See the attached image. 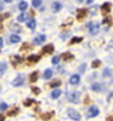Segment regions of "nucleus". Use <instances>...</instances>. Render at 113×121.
Returning a JSON list of instances; mask_svg holds the SVG:
<instances>
[{
	"instance_id": "obj_25",
	"label": "nucleus",
	"mask_w": 113,
	"mask_h": 121,
	"mask_svg": "<svg viewBox=\"0 0 113 121\" xmlns=\"http://www.w3.org/2000/svg\"><path fill=\"white\" fill-rule=\"evenodd\" d=\"M37 79H39V72H33L30 75V82L35 83L37 81Z\"/></svg>"
},
{
	"instance_id": "obj_11",
	"label": "nucleus",
	"mask_w": 113,
	"mask_h": 121,
	"mask_svg": "<svg viewBox=\"0 0 113 121\" xmlns=\"http://www.w3.org/2000/svg\"><path fill=\"white\" fill-rule=\"evenodd\" d=\"M80 83V76L79 75H73L70 78V84L71 85H78Z\"/></svg>"
},
{
	"instance_id": "obj_20",
	"label": "nucleus",
	"mask_w": 113,
	"mask_h": 121,
	"mask_svg": "<svg viewBox=\"0 0 113 121\" xmlns=\"http://www.w3.org/2000/svg\"><path fill=\"white\" fill-rule=\"evenodd\" d=\"M20 40H21V39H20L19 35H10V43H19Z\"/></svg>"
},
{
	"instance_id": "obj_1",
	"label": "nucleus",
	"mask_w": 113,
	"mask_h": 121,
	"mask_svg": "<svg viewBox=\"0 0 113 121\" xmlns=\"http://www.w3.org/2000/svg\"><path fill=\"white\" fill-rule=\"evenodd\" d=\"M80 93L79 92H76V91H74V92H71L68 94V100L70 102H72V103H75L77 104L80 102Z\"/></svg>"
},
{
	"instance_id": "obj_16",
	"label": "nucleus",
	"mask_w": 113,
	"mask_h": 121,
	"mask_svg": "<svg viewBox=\"0 0 113 121\" xmlns=\"http://www.w3.org/2000/svg\"><path fill=\"white\" fill-rule=\"evenodd\" d=\"M52 12H59L60 10H61L62 8V4L61 3H59V2H54L52 3Z\"/></svg>"
},
{
	"instance_id": "obj_4",
	"label": "nucleus",
	"mask_w": 113,
	"mask_h": 121,
	"mask_svg": "<svg viewBox=\"0 0 113 121\" xmlns=\"http://www.w3.org/2000/svg\"><path fill=\"white\" fill-rule=\"evenodd\" d=\"M98 114H99V109H98L96 106L92 105L91 107L88 109V114L87 117L88 118H93V117H96Z\"/></svg>"
},
{
	"instance_id": "obj_48",
	"label": "nucleus",
	"mask_w": 113,
	"mask_h": 121,
	"mask_svg": "<svg viewBox=\"0 0 113 121\" xmlns=\"http://www.w3.org/2000/svg\"><path fill=\"white\" fill-rule=\"evenodd\" d=\"M83 1V0H78V2H82Z\"/></svg>"
},
{
	"instance_id": "obj_36",
	"label": "nucleus",
	"mask_w": 113,
	"mask_h": 121,
	"mask_svg": "<svg viewBox=\"0 0 113 121\" xmlns=\"http://www.w3.org/2000/svg\"><path fill=\"white\" fill-rule=\"evenodd\" d=\"M33 102H35V101H33L32 99H27L26 101H24V102H23V104L26 106V107H28V106L32 105V103H33Z\"/></svg>"
},
{
	"instance_id": "obj_39",
	"label": "nucleus",
	"mask_w": 113,
	"mask_h": 121,
	"mask_svg": "<svg viewBox=\"0 0 113 121\" xmlns=\"http://www.w3.org/2000/svg\"><path fill=\"white\" fill-rule=\"evenodd\" d=\"M68 36H69V32H67V33H61V37H62L63 39H66Z\"/></svg>"
},
{
	"instance_id": "obj_41",
	"label": "nucleus",
	"mask_w": 113,
	"mask_h": 121,
	"mask_svg": "<svg viewBox=\"0 0 113 121\" xmlns=\"http://www.w3.org/2000/svg\"><path fill=\"white\" fill-rule=\"evenodd\" d=\"M113 48V40H111L110 43H109V44L107 45V48Z\"/></svg>"
},
{
	"instance_id": "obj_42",
	"label": "nucleus",
	"mask_w": 113,
	"mask_h": 121,
	"mask_svg": "<svg viewBox=\"0 0 113 121\" xmlns=\"http://www.w3.org/2000/svg\"><path fill=\"white\" fill-rule=\"evenodd\" d=\"M106 121H113V116H112V115H111V116H108L107 119H106Z\"/></svg>"
},
{
	"instance_id": "obj_15",
	"label": "nucleus",
	"mask_w": 113,
	"mask_h": 121,
	"mask_svg": "<svg viewBox=\"0 0 113 121\" xmlns=\"http://www.w3.org/2000/svg\"><path fill=\"white\" fill-rule=\"evenodd\" d=\"M39 60H40V56H36V55H31V56H27V60L29 63H37Z\"/></svg>"
},
{
	"instance_id": "obj_10",
	"label": "nucleus",
	"mask_w": 113,
	"mask_h": 121,
	"mask_svg": "<svg viewBox=\"0 0 113 121\" xmlns=\"http://www.w3.org/2000/svg\"><path fill=\"white\" fill-rule=\"evenodd\" d=\"M101 10H102L103 14H106L108 12H110V10H111V4L109 2H105L104 4L101 6Z\"/></svg>"
},
{
	"instance_id": "obj_37",
	"label": "nucleus",
	"mask_w": 113,
	"mask_h": 121,
	"mask_svg": "<svg viewBox=\"0 0 113 121\" xmlns=\"http://www.w3.org/2000/svg\"><path fill=\"white\" fill-rule=\"evenodd\" d=\"M31 91L35 94V95H39V94L40 93V89H39L37 87H32V88H31Z\"/></svg>"
},
{
	"instance_id": "obj_29",
	"label": "nucleus",
	"mask_w": 113,
	"mask_h": 121,
	"mask_svg": "<svg viewBox=\"0 0 113 121\" xmlns=\"http://www.w3.org/2000/svg\"><path fill=\"white\" fill-rule=\"evenodd\" d=\"M101 65V60H93L92 62V68H94V69H95V68H98Z\"/></svg>"
},
{
	"instance_id": "obj_8",
	"label": "nucleus",
	"mask_w": 113,
	"mask_h": 121,
	"mask_svg": "<svg viewBox=\"0 0 113 121\" xmlns=\"http://www.w3.org/2000/svg\"><path fill=\"white\" fill-rule=\"evenodd\" d=\"M8 27H9L10 30H12V31H14V32H20L21 31V26L19 24H17V23H14V22H10Z\"/></svg>"
},
{
	"instance_id": "obj_28",
	"label": "nucleus",
	"mask_w": 113,
	"mask_h": 121,
	"mask_svg": "<svg viewBox=\"0 0 113 121\" xmlns=\"http://www.w3.org/2000/svg\"><path fill=\"white\" fill-rule=\"evenodd\" d=\"M111 75H112V71L110 69H108V68L104 69V71H103V77H110Z\"/></svg>"
},
{
	"instance_id": "obj_14",
	"label": "nucleus",
	"mask_w": 113,
	"mask_h": 121,
	"mask_svg": "<svg viewBox=\"0 0 113 121\" xmlns=\"http://www.w3.org/2000/svg\"><path fill=\"white\" fill-rule=\"evenodd\" d=\"M62 56H63V59H64L65 62H70V60H72L74 59L73 54H71V52H65V54H63Z\"/></svg>"
},
{
	"instance_id": "obj_13",
	"label": "nucleus",
	"mask_w": 113,
	"mask_h": 121,
	"mask_svg": "<svg viewBox=\"0 0 113 121\" xmlns=\"http://www.w3.org/2000/svg\"><path fill=\"white\" fill-rule=\"evenodd\" d=\"M22 60H23V59H22L20 56H13L12 58H11V63H12L13 66H15V65H17V64L21 63Z\"/></svg>"
},
{
	"instance_id": "obj_19",
	"label": "nucleus",
	"mask_w": 113,
	"mask_h": 121,
	"mask_svg": "<svg viewBox=\"0 0 113 121\" xmlns=\"http://www.w3.org/2000/svg\"><path fill=\"white\" fill-rule=\"evenodd\" d=\"M61 94H62V91L61 90H60V89H56V90H54L52 92L51 96H52V99H58V98L61 96Z\"/></svg>"
},
{
	"instance_id": "obj_34",
	"label": "nucleus",
	"mask_w": 113,
	"mask_h": 121,
	"mask_svg": "<svg viewBox=\"0 0 113 121\" xmlns=\"http://www.w3.org/2000/svg\"><path fill=\"white\" fill-rule=\"evenodd\" d=\"M60 60H61V58H60L59 56H54L52 60V63L54 64V65H58L59 62H60Z\"/></svg>"
},
{
	"instance_id": "obj_9",
	"label": "nucleus",
	"mask_w": 113,
	"mask_h": 121,
	"mask_svg": "<svg viewBox=\"0 0 113 121\" xmlns=\"http://www.w3.org/2000/svg\"><path fill=\"white\" fill-rule=\"evenodd\" d=\"M87 13H88V10L85 9V8H82V9H79L77 11V18L79 20L80 19H83L87 16Z\"/></svg>"
},
{
	"instance_id": "obj_26",
	"label": "nucleus",
	"mask_w": 113,
	"mask_h": 121,
	"mask_svg": "<svg viewBox=\"0 0 113 121\" xmlns=\"http://www.w3.org/2000/svg\"><path fill=\"white\" fill-rule=\"evenodd\" d=\"M18 8H19V10H21V11H24L26 8H27V3L25 1H21L19 3V5H18Z\"/></svg>"
},
{
	"instance_id": "obj_47",
	"label": "nucleus",
	"mask_w": 113,
	"mask_h": 121,
	"mask_svg": "<svg viewBox=\"0 0 113 121\" xmlns=\"http://www.w3.org/2000/svg\"><path fill=\"white\" fill-rule=\"evenodd\" d=\"M2 9H3V5H2V4H0V11H1Z\"/></svg>"
},
{
	"instance_id": "obj_27",
	"label": "nucleus",
	"mask_w": 113,
	"mask_h": 121,
	"mask_svg": "<svg viewBox=\"0 0 113 121\" xmlns=\"http://www.w3.org/2000/svg\"><path fill=\"white\" fill-rule=\"evenodd\" d=\"M103 23L108 24V25H111L112 24V17L111 16H105V18L103 19Z\"/></svg>"
},
{
	"instance_id": "obj_38",
	"label": "nucleus",
	"mask_w": 113,
	"mask_h": 121,
	"mask_svg": "<svg viewBox=\"0 0 113 121\" xmlns=\"http://www.w3.org/2000/svg\"><path fill=\"white\" fill-rule=\"evenodd\" d=\"M85 70H86V64H83V65L79 67V72H80V73H84Z\"/></svg>"
},
{
	"instance_id": "obj_2",
	"label": "nucleus",
	"mask_w": 113,
	"mask_h": 121,
	"mask_svg": "<svg viewBox=\"0 0 113 121\" xmlns=\"http://www.w3.org/2000/svg\"><path fill=\"white\" fill-rule=\"evenodd\" d=\"M67 113H68V116H69L71 119H73V120H75V121H80V120H81V115H80V113H79L78 111H76V110H74V109L69 108V109L67 110Z\"/></svg>"
},
{
	"instance_id": "obj_33",
	"label": "nucleus",
	"mask_w": 113,
	"mask_h": 121,
	"mask_svg": "<svg viewBox=\"0 0 113 121\" xmlns=\"http://www.w3.org/2000/svg\"><path fill=\"white\" fill-rule=\"evenodd\" d=\"M9 16H10V14H9L8 12H6V13L2 14V15H0V22H2L3 20H5L6 18H8Z\"/></svg>"
},
{
	"instance_id": "obj_22",
	"label": "nucleus",
	"mask_w": 113,
	"mask_h": 121,
	"mask_svg": "<svg viewBox=\"0 0 113 121\" xmlns=\"http://www.w3.org/2000/svg\"><path fill=\"white\" fill-rule=\"evenodd\" d=\"M52 76V71L51 69H48L44 71L43 73V79H46V80H48V79H51Z\"/></svg>"
},
{
	"instance_id": "obj_32",
	"label": "nucleus",
	"mask_w": 113,
	"mask_h": 121,
	"mask_svg": "<svg viewBox=\"0 0 113 121\" xmlns=\"http://www.w3.org/2000/svg\"><path fill=\"white\" fill-rule=\"evenodd\" d=\"M31 4H32L33 7H35V8H36V7L40 6V4H41V0H32Z\"/></svg>"
},
{
	"instance_id": "obj_3",
	"label": "nucleus",
	"mask_w": 113,
	"mask_h": 121,
	"mask_svg": "<svg viewBox=\"0 0 113 121\" xmlns=\"http://www.w3.org/2000/svg\"><path fill=\"white\" fill-rule=\"evenodd\" d=\"M88 28L89 31L91 32V35H95L99 32V28H100V24L99 23H93V22H90L88 24Z\"/></svg>"
},
{
	"instance_id": "obj_24",
	"label": "nucleus",
	"mask_w": 113,
	"mask_h": 121,
	"mask_svg": "<svg viewBox=\"0 0 113 121\" xmlns=\"http://www.w3.org/2000/svg\"><path fill=\"white\" fill-rule=\"evenodd\" d=\"M83 40V37H78V36H74L70 41V44H75V43H80Z\"/></svg>"
},
{
	"instance_id": "obj_21",
	"label": "nucleus",
	"mask_w": 113,
	"mask_h": 121,
	"mask_svg": "<svg viewBox=\"0 0 113 121\" xmlns=\"http://www.w3.org/2000/svg\"><path fill=\"white\" fill-rule=\"evenodd\" d=\"M27 19H28V15L26 13H21L17 16V21H19V22H24Z\"/></svg>"
},
{
	"instance_id": "obj_31",
	"label": "nucleus",
	"mask_w": 113,
	"mask_h": 121,
	"mask_svg": "<svg viewBox=\"0 0 113 121\" xmlns=\"http://www.w3.org/2000/svg\"><path fill=\"white\" fill-rule=\"evenodd\" d=\"M6 69H7V65H6L5 63L0 64V73L3 74V73H4V72L6 71Z\"/></svg>"
},
{
	"instance_id": "obj_43",
	"label": "nucleus",
	"mask_w": 113,
	"mask_h": 121,
	"mask_svg": "<svg viewBox=\"0 0 113 121\" xmlns=\"http://www.w3.org/2000/svg\"><path fill=\"white\" fill-rule=\"evenodd\" d=\"M3 47V39L2 37H0V48Z\"/></svg>"
},
{
	"instance_id": "obj_35",
	"label": "nucleus",
	"mask_w": 113,
	"mask_h": 121,
	"mask_svg": "<svg viewBox=\"0 0 113 121\" xmlns=\"http://www.w3.org/2000/svg\"><path fill=\"white\" fill-rule=\"evenodd\" d=\"M7 108H8V105H7L6 103H4V102L0 104V111H5Z\"/></svg>"
},
{
	"instance_id": "obj_46",
	"label": "nucleus",
	"mask_w": 113,
	"mask_h": 121,
	"mask_svg": "<svg viewBox=\"0 0 113 121\" xmlns=\"http://www.w3.org/2000/svg\"><path fill=\"white\" fill-rule=\"evenodd\" d=\"M4 1L7 2V3H11V2H12V0H4Z\"/></svg>"
},
{
	"instance_id": "obj_5",
	"label": "nucleus",
	"mask_w": 113,
	"mask_h": 121,
	"mask_svg": "<svg viewBox=\"0 0 113 121\" xmlns=\"http://www.w3.org/2000/svg\"><path fill=\"white\" fill-rule=\"evenodd\" d=\"M24 84V77L21 75H18L17 77L12 81V85L14 87H20Z\"/></svg>"
},
{
	"instance_id": "obj_30",
	"label": "nucleus",
	"mask_w": 113,
	"mask_h": 121,
	"mask_svg": "<svg viewBox=\"0 0 113 121\" xmlns=\"http://www.w3.org/2000/svg\"><path fill=\"white\" fill-rule=\"evenodd\" d=\"M18 111H19V109H18V108H14L13 110H11V111H9L8 113H7V115H8V116H14V115L17 114Z\"/></svg>"
},
{
	"instance_id": "obj_40",
	"label": "nucleus",
	"mask_w": 113,
	"mask_h": 121,
	"mask_svg": "<svg viewBox=\"0 0 113 121\" xmlns=\"http://www.w3.org/2000/svg\"><path fill=\"white\" fill-rule=\"evenodd\" d=\"M29 47V44L28 43H24V44H22V47H21V50L23 51V50H27L26 48H28Z\"/></svg>"
},
{
	"instance_id": "obj_7",
	"label": "nucleus",
	"mask_w": 113,
	"mask_h": 121,
	"mask_svg": "<svg viewBox=\"0 0 113 121\" xmlns=\"http://www.w3.org/2000/svg\"><path fill=\"white\" fill-rule=\"evenodd\" d=\"M46 39H47L46 35H37L35 39H33V43H35V45H39L43 43H44Z\"/></svg>"
},
{
	"instance_id": "obj_23",
	"label": "nucleus",
	"mask_w": 113,
	"mask_h": 121,
	"mask_svg": "<svg viewBox=\"0 0 113 121\" xmlns=\"http://www.w3.org/2000/svg\"><path fill=\"white\" fill-rule=\"evenodd\" d=\"M61 85H62V82L60 80H54V81L51 82L50 87L51 88H56V87H60Z\"/></svg>"
},
{
	"instance_id": "obj_45",
	"label": "nucleus",
	"mask_w": 113,
	"mask_h": 121,
	"mask_svg": "<svg viewBox=\"0 0 113 121\" xmlns=\"http://www.w3.org/2000/svg\"><path fill=\"white\" fill-rule=\"evenodd\" d=\"M93 1H94V0H87V4H91Z\"/></svg>"
},
{
	"instance_id": "obj_6",
	"label": "nucleus",
	"mask_w": 113,
	"mask_h": 121,
	"mask_svg": "<svg viewBox=\"0 0 113 121\" xmlns=\"http://www.w3.org/2000/svg\"><path fill=\"white\" fill-rule=\"evenodd\" d=\"M54 45L52 44H48V45H44L41 50V55H51L54 52Z\"/></svg>"
},
{
	"instance_id": "obj_17",
	"label": "nucleus",
	"mask_w": 113,
	"mask_h": 121,
	"mask_svg": "<svg viewBox=\"0 0 113 121\" xmlns=\"http://www.w3.org/2000/svg\"><path fill=\"white\" fill-rule=\"evenodd\" d=\"M26 26H27L28 28H30L31 30L35 29V26H36V21H35V18H31V19H29V21L27 22Z\"/></svg>"
},
{
	"instance_id": "obj_44",
	"label": "nucleus",
	"mask_w": 113,
	"mask_h": 121,
	"mask_svg": "<svg viewBox=\"0 0 113 121\" xmlns=\"http://www.w3.org/2000/svg\"><path fill=\"white\" fill-rule=\"evenodd\" d=\"M0 121H4V116L3 115H0Z\"/></svg>"
},
{
	"instance_id": "obj_12",
	"label": "nucleus",
	"mask_w": 113,
	"mask_h": 121,
	"mask_svg": "<svg viewBox=\"0 0 113 121\" xmlns=\"http://www.w3.org/2000/svg\"><path fill=\"white\" fill-rule=\"evenodd\" d=\"M55 114V112L54 111H52V112H48V113H43V115H40V118L44 120V121H48L52 116H54Z\"/></svg>"
},
{
	"instance_id": "obj_18",
	"label": "nucleus",
	"mask_w": 113,
	"mask_h": 121,
	"mask_svg": "<svg viewBox=\"0 0 113 121\" xmlns=\"http://www.w3.org/2000/svg\"><path fill=\"white\" fill-rule=\"evenodd\" d=\"M91 89L94 92H101V91H102V85L99 84V83H95V84L92 85Z\"/></svg>"
}]
</instances>
